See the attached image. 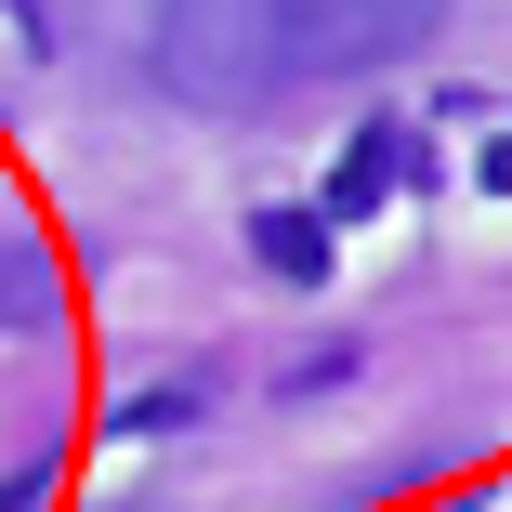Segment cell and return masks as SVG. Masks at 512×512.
I'll use <instances>...</instances> for the list:
<instances>
[{
	"mask_svg": "<svg viewBox=\"0 0 512 512\" xmlns=\"http://www.w3.org/2000/svg\"><path fill=\"white\" fill-rule=\"evenodd\" d=\"M40 499H53L40 473H0V512H40Z\"/></svg>",
	"mask_w": 512,
	"mask_h": 512,
	"instance_id": "277c9868",
	"label": "cell"
},
{
	"mask_svg": "<svg viewBox=\"0 0 512 512\" xmlns=\"http://www.w3.org/2000/svg\"><path fill=\"white\" fill-rule=\"evenodd\" d=\"M486 197H512V119H499V145H486Z\"/></svg>",
	"mask_w": 512,
	"mask_h": 512,
	"instance_id": "5b68a950",
	"label": "cell"
},
{
	"mask_svg": "<svg viewBox=\"0 0 512 512\" xmlns=\"http://www.w3.org/2000/svg\"><path fill=\"white\" fill-rule=\"evenodd\" d=\"M434 27H447V0H158L145 79L197 119H263L289 92L407 66Z\"/></svg>",
	"mask_w": 512,
	"mask_h": 512,
	"instance_id": "6da1fadb",
	"label": "cell"
},
{
	"mask_svg": "<svg viewBox=\"0 0 512 512\" xmlns=\"http://www.w3.org/2000/svg\"><path fill=\"white\" fill-rule=\"evenodd\" d=\"M394 171H407V132H394V119H368V132L342 145V171H329V197H316V211H329V224H368L381 197H394Z\"/></svg>",
	"mask_w": 512,
	"mask_h": 512,
	"instance_id": "7a4b0ae2",
	"label": "cell"
},
{
	"mask_svg": "<svg viewBox=\"0 0 512 512\" xmlns=\"http://www.w3.org/2000/svg\"><path fill=\"white\" fill-rule=\"evenodd\" d=\"M329 237H342L329 211H250V250H263L276 289H316V276H329Z\"/></svg>",
	"mask_w": 512,
	"mask_h": 512,
	"instance_id": "3957f363",
	"label": "cell"
}]
</instances>
